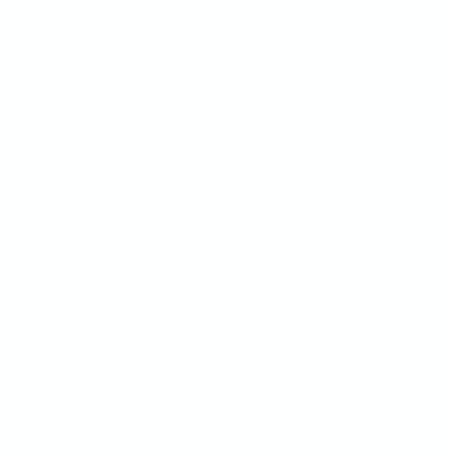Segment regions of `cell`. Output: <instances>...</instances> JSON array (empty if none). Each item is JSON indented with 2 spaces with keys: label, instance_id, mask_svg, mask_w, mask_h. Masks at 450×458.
Segmentation results:
<instances>
[{
  "label": "cell",
  "instance_id": "obj_1",
  "mask_svg": "<svg viewBox=\"0 0 450 458\" xmlns=\"http://www.w3.org/2000/svg\"><path fill=\"white\" fill-rule=\"evenodd\" d=\"M378 48H395V32H378V24H346V56H354V72H370Z\"/></svg>",
  "mask_w": 450,
  "mask_h": 458
},
{
  "label": "cell",
  "instance_id": "obj_2",
  "mask_svg": "<svg viewBox=\"0 0 450 458\" xmlns=\"http://www.w3.org/2000/svg\"><path fill=\"white\" fill-rule=\"evenodd\" d=\"M16 48H24V24H16V16H0V72L16 64Z\"/></svg>",
  "mask_w": 450,
  "mask_h": 458
}]
</instances>
